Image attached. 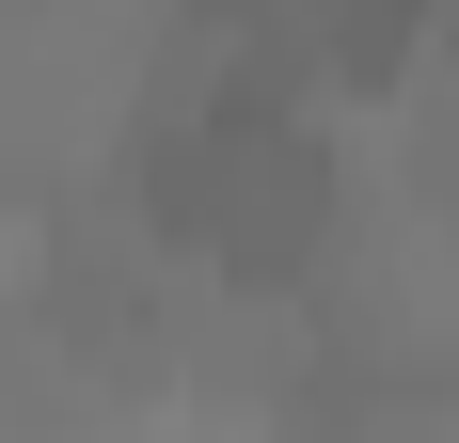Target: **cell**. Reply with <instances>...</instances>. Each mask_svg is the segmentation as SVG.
<instances>
[{
    "label": "cell",
    "mask_w": 459,
    "mask_h": 443,
    "mask_svg": "<svg viewBox=\"0 0 459 443\" xmlns=\"http://www.w3.org/2000/svg\"><path fill=\"white\" fill-rule=\"evenodd\" d=\"M127 206L159 254L222 269V285H301L349 222V159L301 95L270 80H222V95H175L159 127L127 143Z\"/></svg>",
    "instance_id": "6da1fadb"
}]
</instances>
